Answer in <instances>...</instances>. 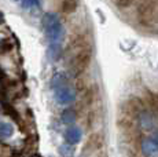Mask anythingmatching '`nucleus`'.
Listing matches in <instances>:
<instances>
[{
  "instance_id": "nucleus-1",
  "label": "nucleus",
  "mask_w": 158,
  "mask_h": 157,
  "mask_svg": "<svg viewBox=\"0 0 158 157\" xmlns=\"http://www.w3.org/2000/svg\"><path fill=\"white\" fill-rule=\"evenodd\" d=\"M45 37L48 40V58L56 61L62 54V39H63V26L59 17L54 13L44 14L41 19Z\"/></svg>"
},
{
  "instance_id": "nucleus-2",
  "label": "nucleus",
  "mask_w": 158,
  "mask_h": 157,
  "mask_svg": "<svg viewBox=\"0 0 158 157\" xmlns=\"http://www.w3.org/2000/svg\"><path fill=\"white\" fill-rule=\"evenodd\" d=\"M54 90V98L59 105H70L76 101V91L68 83H63L55 87Z\"/></svg>"
},
{
  "instance_id": "nucleus-3",
  "label": "nucleus",
  "mask_w": 158,
  "mask_h": 157,
  "mask_svg": "<svg viewBox=\"0 0 158 157\" xmlns=\"http://www.w3.org/2000/svg\"><path fill=\"white\" fill-rule=\"evenodd\" d=\"M142 152L146 157H158V141L147 138L142 142Z\"/></svg>"
},
{
  "instance_id": "nucleus-4",
  "label": "nucleus",
  "mask_w": 158,
  "mask_h": 157,
  "mask_svg": "<svg viewBox=\"0 0 158 157\" xmlns=\"http://www.w3.org/2000/svg\"><path fill=\"white\" fill-rule=\"evenodd\" d=\"M81 137H83V132L76 125H70L65 132V141L68 142L69 145H76L81 141Z\"/></svg>"
},
{
  "instance_id": "nucleus-5",
  "label": "nucleus",
  "mask_w": 158,
  "mask_h": 157,
  "mask_svg": "<svg viewBox=\"0 0 158 157\" xmlns=\"http://www.w3.org/2000/svg\"><path fill=\"white\" fill-rule=\"evenodd\" d=\"M14 134V125L8 121H0V139H8Z\"/></svg>"
},
{
  "instance_id": "nucleus-6",
  "label": "nucleus",
  "mask_w": 158,
  "mask_h": 157,
  "mask_svg": "<svg viewBox=\"0 0 158 157\" xmlns=\"http://www.w3.org/2000/svg\"><path fill=\"white\" fill-rule=\"evenodd\" d=\"M60 119H62V123H65V124H73L76 120V113L72 109H66L62 113Z\"/></svg>"
},
{
  "instance_id": "nucleus-7",
  "label": "nucleus",
  "mask_w": 158,
  "mask_h": 157,
  "mask_svg": "<svg viewBox=\"0 0 158 157\" xmlns=\"http://www.w3.org/2000/svg\"><path fill=\"white\" fill-rule=\"evenodd\" d=\"M39 0H22L21 6H22L25 10H30V8H35V7H39Z\"/></svg>"
},
{
  "instance_id": "nucleus-8",
  "label": "nucleus",
  "mask_w": 158,
  "mask_h": 157,
  "mask_svg": "<svg viewBox=\"0 0 158 157\" xmlns=\"http://www.w3.org/2000/svg\"><path fill=\"white\" fill-rule=\"evenodd\" d=\"M14 3H18V4H21V3H22V0H13Z\"/></svg>"
}]
</instances>
